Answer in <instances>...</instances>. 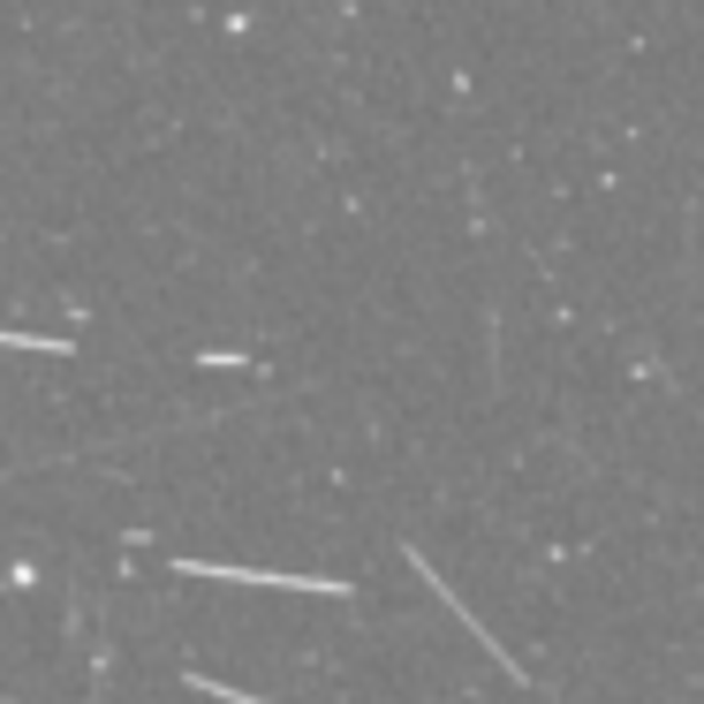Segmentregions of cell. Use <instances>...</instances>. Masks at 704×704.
Listing matches in <instances>:
<instances>
[{
  "mask_svg": "<svg viewBox=\"0 0 704 704\" xmlns=\"http://www.w3.org/2000/svg\"><path fill=\"white\" fill-rule=\"evenodd\" d=\"M182 682H190L198 697H220V704H265V697H258V690H228V682H212V674H198V666H190Z\"/></svg>",
  "mask_w": 704,
  "mask_h": 704,
  "instance_id": "1",
  "label": "cell"
},
{
  "mask_svg": "<svg viewBox=\"0 0 704 704\" xmlns=\"http://www.w3.org/2000/svg\"><path fill=\"white\" fill-rule=\"evenodd\" d=\"M0 349H39V356H69V341H61V333H8V326H0Z\"/></svg>",
  "mask_w": 704,
  "mask_h": 704,
  "instance_id": "2",
  "label": "cell"
},
{
  "mask_svg": "<svg viewBox=\"0 0 704 704\" xmlns=\"http://www.w3.org/2000/svg\"><path fill=\"white\" fill-rule=\"evenodd\" d=\"M198 364L205 372H250V356H235V349H198Z\"/></svg>",
  "mask_w": 704,
  "mask_h": 704,
  "instance_id": "3",
  "label": "cell"
}]
</instances>
